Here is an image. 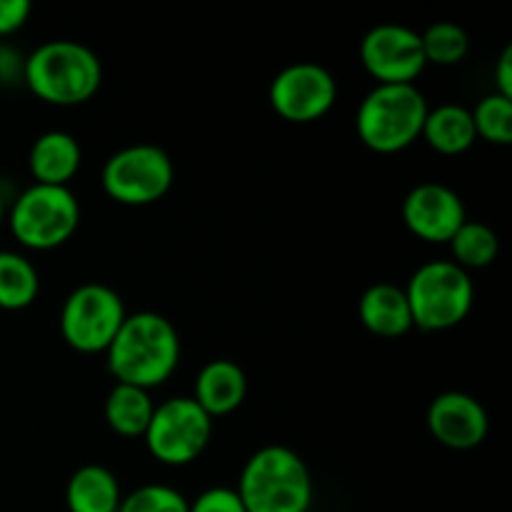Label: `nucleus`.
<instances>
[{
	"label": "nucleus",
	"mask_w": 512,
	"mask_h": 512,
	"mask_svg": "<svg viewBox=\"0 0 512 512\" xmlns=\"http://www.w3.org/2000/svg\"><path fill=\"white\" fill-rule=\"evenodd\" d=\"M108 370L113 378L133 388H158L180 363V338L165 315L140 310L125 318L110 343Z\"/></svg>",
	"instance_id": "f257e3e1"
},
{
	"label": "nucleus",
	"mask_w": 512,
	"mask_h": 512,
	"mask_svg": "<svg viewBox=\"0 0 512 512\" xmlns=\"http://www.w3.org/2000/svg\"><path fill=\"white\" fill-rule=\"evenodd\" d=\"M235 493L248 512H308L313 508V475L305 460L285 445L253 453Z\"/></svg>",
	"instance_id": "f03ea898"
},
{
	"label": "nucleus",
	"mask_w": 512,
	"mask_h": 512,
	"mask_svg": "<svg viewBox=\"0 0 512 512\" xmlns=\"http://www.w3.org/2000/svg\"><path fill=\"white\" fill-rule=\"evenodd\" d=\"M23 80L45 103L70 108L98 93L103 65L78 40H48L23 60Z\"/></svg>",
	"instance_id": "7ed1b4c3"
},
{
	"label": "nucleus",
	"mask_w": 512,
	"mask_h": 512,
	"mask_svg": "<svg viewBox=\"0 0 512 512\" xmlns=\"http://www.w3.org/2000/svg\"><path fill=\"white\" fill-rule=\"evenodd\" d=\"M428 100L413 85H375L360 103L355 128L375 153H400L423 133Z\"/></svg>",
	"instance_id": "20e7f679"
},
{
	"label": "nucleus",
	"mask_w": 512,
	"mask_h": 512,
	"mask_svg": "<svg viewBox=\"0 0 512 512\" xmlns=\"http://www.w3.org/2000/svg\"><path fill=\"white\" fill-rule=\"evenodd\" d=\"M413 325L423 330H450L463 323L475 303V288L468 270L453 260L420 265L405 288Z\"/></svg>",
	"instance_id": "39448f33"
},
{
	"label": "nucleus",
	"mask_w": 512,
	"mask_h": 512,
	"mask_svg": "<svg viewBox=\"0 0 512 512\" xmlns=\"http://www.w3.org/2000/svg\"><path fill=\"white\" fill-rule=\"evenodd\" d=\"M80 225V205L70 188L30 185L10 210L15 240L30 250H53L68 243Z\"/></svg>",
	"instance_id": "423d86ee"
},
{
	"label": "nucleus",
	"mask_w": 512,
	"mask_h": 512,
	"mask_svg": "<svg viewBox=\"0 0 512 512\" xmlns=\"http://www.w3.org/2000/svg\"><path fill=\"white\" fill-rule=\"evenodd\" d=\"M175 168L163 148L150 143L128 145L110 155L100 173L105 195L120 205H153L173 188Z\"/></svg>",
	"instance_id": "0eeeda50"
},
{
	"label": "nucleus",
	"mask_w": 512,
	"mask_h": 512,
	"mask_svg": "<svg viewBox=\"0 0 512 512\" xmlns=\"http://www.w3.org/2000/svg\"><path fill=\"white\" fill-rule=\"evenodd\" d=\"M145 445L158 463L183 468L195 463L213 438V418L193 398H170L155 405Z\"/></svg>",
	"instance_id": "6e6552de"
},
{
	"label": "nucleus",
	"mask_w": 512,
	"mask_h": 512,
	"mask_svg": "<svg viewBox=\"0 0 512 512\" xmlns=\"http://www.w3.org/2000/svg\"><path fill=\"white\" fill-rule=\"evenodd\" d=\"M128 313L113 288L85 283L65 298L60 310V333L78 353H105Z\"/></svg>",
	"instance_id": "1a4fd4ad"
},
{
	"label": "nucleus",
	"mask_w": 512,
	"mask_h": 512,
	"mask_svg": "<svg viewBox=\"0 0 512 512\" xmlns=\"http://www.w3.org/2000/svg\"><path fill=\"white\" fill-rule=\"evenodd\" d=\"M338 100V83L318 63H293L270 83V105L288 123H313L328 115Z\"/></svg>",
	"instance_id": "9d476101"
},
{
	"label": "nucleus",
	"mask_w": 512,
	"mask_h": 512,
	"mask_svg": "<svg viewBox=\"0 0 512 512\" xmlns=\"http://www.w3.org/2000/svg\"><path fill=\"white\" fill-rule=\"evenodd\" d=\"M360 63L378 85H413L428 65L420 33L400 23L370 28L360 43Z\"/></svg>",
	"instance_id": "9b49d317"
},
{
	"label": "nucleus",
	"mask_w": 512,
	"mask_h": 512,
	"mask_svg": "<svg viewBox=\"0 0 512 512\" xmlns=\"http://www.w3.org/2000/svg\"><path fill=\"white\" fill-rule=\"evenodd\" d=\"M465 220L463 200L443 183L415 185L403 200L405 228L428 243H450Z\"/></svg>",
	"instance_id": "f8f14e48"
},
{
	"label": "nucleus",
	"mask_w": 512,
	"mask_h": 512,
	"mask_svg": "<svg viewBox=\"0 0 512 512\" xmlns=\"http://www.w3.org/2000/svg\"><path fill=\"white\" fill-rule=\"evenodd\" d=\"M428 430L445 448L473 450L488 438L490 420L478 398L450 390L430 403Z\"/></svg>",
	"instance_id": "ddd939ff"
},
{
	"label": "nucleus",
	"mask_w": 512,
	"mask_h": 512,
	"mask_svg": "<svg viewBox=\"0 0 512 512\" xmlns=\"http://www.w3.org/2000/svg\"><path fill=\"white\" fill-rule=\"evenodd\" d=\"M245 395H248V378L238 363L220 358L210 360L208 365L200 368L193 400L210 418H220V415L238 410Z\"/></svg>",
	"instance_id": "4468645a"
},
{
	"label": "nucleus",
	"mask_w": 512,
	"mask_h": 512,
	"mask_svg": "<svg viewBox=\"0 0 512 512\" xmlns=\"http://www.w3.org/2000/svg\"><path fill=\"white\" fill-rule=\"evenodd\" d=\"M80 163H83V150L75 135L65 130H48L40 135L30 148V173L35 183L40 185H58L68 188L70 180L78 175Z\"/></svg>",
	"instance_id": "2eb2a0df"
},
{
	"label": "nucleus",
	"mask_w": 512,
	"mask_h": 512,
	"mask_svg": "<svg viewBox=\"0 0 512 512\" xmlns=\"http://www.w3.org/2000/svg\"><path fill=\"white\" fill-rule=\"evenodd\" d=\"M360 323L378 338H400L413 328L405 290L390 283H375L360 298Z\"/></svg>",
	"instance_id": "dca6fc26"
},
{
	"label": "nucleus",
	"mask_w": 512,
	"mask_h": 512,
	"mask_svg": "<svg viewBox=\"0 0 512 512\" xmlns=\"http://www.w3.org/2000/svg\"><path fill=\"white\" fill-rule=\"evenodd\" d=\"M120 483L103 465H83L75 470L65 488V505L70 512H118Z\"/></svg>",
	"instance_id": "f3484780"
},
{
	"label": "nucleus",
	"mask_w": 512,
	"mask_h": 512,
	"mask_svg": "<svg viewBox=\"0 0 512 512\" xmlns=\"http://www.w3.org/2000/svg\"><path fill=\"white\" fill-rule=\"evenodd\" d=\"M423 135L433 150L443 155H460L473 148L478 140L473 125V113L458 103H445L428 110L423 123Z\"/></svg>",
	"instance_id": "a211bd4d"
},
{
	"label": "nucleus",
	"mask_w": 512,
	"mask_h": 512,
	"mask_svg": "<svg viewBox=\"0 0 512 512\" xmlns=\"http://www.w3.org/2000/svg\"><path fill=\"white\" fill-rule=\"evenodd\" d=\"M155 403L150 390L115 383L105 398V423L123 438H143L153 418Z\"/></svg>",
	"instance_id": "6ab92c4d"
},
{
	"label": "nucleus",
	"mask_w": 512,
	"mask_h": 512,
	"mask_svg": "<svg viewBox=\"0 0 512 512\" xmlns=\"http://www.w3.org/2000/svg\"><path fill=\"white\" fill-rule=\"evenodd\" d=\"M40 278L28 258L10 250H0V308L25 310L35 303Z\"/></svg>",
	"instance_id": "aec40b11"
},
{
	"label": "nucleus",
	"mask_w": 512,
	"mask_h": 512,
	"mask_svg": "<svg viewBox=\"0 0 512 512\" xmlns=\"http://www.w3.org/2000/svg\"><path fill=\"white\" fill-rule=\"evenodd\" d=\"M450 248H453L455 265H460L463 270H478L495 263L500 240L490 225L480 223V220H465L458 233L450 238Z\"/></svg>",
	"instance_id": "412c9836"
},
{
	"label": "nucleus",
	"mask_w": 512,
	"mask_h": 512,
	"mask_svg": "<svg viewBox=\"0 0 512 512\" xmlns=\"http://www.w3.org/2000/svg\"><path fill=\"white\" fill-rule=\"evenodd\" d=\"M425 63L433 65H458L463 63L470 50V38L460 25L435 23L425 33H420Z\"/></svg>",
	"instance_id": "4be33fe9"
},
{
	"label": "nucleus",
	"mask_w": 512,
	"mask_h": 512,
	"mask_svg": "<svg viewBox=\"0 0 512 512\" xmlns=\"http://www.w3.org/2000/svg\"><path fill=\"white\" fill-rule=\"evenodd\" d=\"M473 125L475 135L493 145L512 143V100L505 95L490 93L475 105Z\"/></svg>",
	"instance_id": "5701e85b"
},
{
	"label": "nucleus",
	"mask_w": 512,
	"mask_h": 512,
	"mask_svg": "<svg viewBox=\"0 0 512 512\" xmlns=\"http://www.w3.org/2000/svg\"><path fill=\"white\" fill-rule=\"evenodd\" d=\"M118 512H190V503L170 485H143L120 500Z\"/></svg>",
	"instance_id": "b1692460"
},
{
	"label": "nucleus",
	"mask_w": 512,
	"mask_h": 512,
	"mask_svg": "<svg viewBox=\"0 0 512 512\" xmlns=\"http://www.w3.org/2000/svg\"><path fill=\"white\" fill-rule=\"evenodd\" d=\"M190 512H248L233 488H210L190 503Z\"/></svg>",
	"instance_id": "393cba45"
},
{
	"label": "nucleus",
	"mask_w": 512,
	"mask_h": 512,
	"mask_svg": "<svg viewBox=\"0 0 512 512\" xmlns=\"http://www.w3.org/2000/svg\"><path fill=\"white\" fill-rule=\"evenodd\" d=\"M28 0H0V35H10L28 23Z\"/></svg>",
	"instance_id": "a878e982"
},
{
	"label": "nucleus",
	"mask_w": 512,
	"mask_h": 512,
	"mask_svg": "<svg viewBox=\"0 0 512 512\" xmlns=\"http://www.w3.org/2000/svg\"><path fill=\"white\" fill-rule=\"evenodd\" d=\"M495 93L505 95L512 100V48L503 50L498 58V68H495Z\"/></svg>",
	"instance_id": "bb28decb"
},
{
	"label": "nucleus",
	"mask_w": 512,
	"mask_h": 512,
	"mask_svg": "<svg viewBox=\"0 0 512 512\" xmlns=\"http://www.w3.org/2000/svg\"><path fill=\"white\" fill-rule=\"evenodd\" d=\"M5 220V200H3V193H0V225H3Z\"/></svg>",
	"instance_id": "cd10ccee"
}]
</instances>
